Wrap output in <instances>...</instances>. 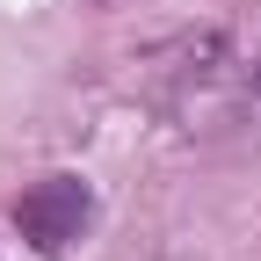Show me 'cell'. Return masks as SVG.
Masks as SVG:
<instances>
[{"label": "cell", "mask_w": 261, "mask_h": 261, "mask_svg": "<svg viewBox=\"0 0 261 261\" xmlns=\"http://www.w3.org/2000/svg\"><path fill=\"white\" fill-rule=\"evenodd\" d=\"M87 218H94V196H87L80 174H44L37 189L15 196V232L37 247V254H65V247L87 232Z\"/></svg>", "instance_id": "6da1fadb"}, {"label": "cell", "mask_w": 261, "mask_h": 261, "mask_svg": "<svg viewBox=\"0 0 261 261\" xmlns=\"http://www.w3.org/2000/svg\"><path fill=\"white\" fill-rule=\"evenodd\" d=\"M247 109L261 116V65H254V80H247Z\"/></svg>", "instance_id": "7a4b0ae2"}]
</instances>
